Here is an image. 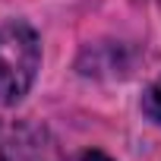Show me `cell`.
Masks as SVG:
<instances>
[{
  "mask_svg": "<svg viewBox=\"0 0 161 161\" xmlns=\"http://www.w3.org/2000/svg\"><path fill=\"white\" fill-rule=\"evenodd\" d=\"M41 66V41L29 22L0 25V104H19Z\"/></svg>",
  "mask_w": 161,
  "mask_h": 161,
  "instance_id": "1",
  "label": "cell"
},
{
  "mask_svg": "<svg viewBox=\"0 0 161 161\" xmlns=\"http://www.w3.org/2000/svg\"><path fill=\"white\" fill-rule=\"evenodd\" d=\"M158 7H161V0H158Z\"/></svg>",
  "mask_w": 161,
  "mask_h": 161,
  "instance_id": "5",
  "label": "cell"
},
{
  "mask_svg": "<svg viewBox=\"0 0 161 161\" xmlns=\"http://www.w3.org/2000/svg\"><path fill=\"white\" fill-rule=\"evenodd\" d=\"M73 161H111V158H108L104 152H79Z\"/></svg>",
  "mask_w": 161,
  "mask_h": 161,
  "instance_id": "3",
  "label": "cell"
},
{
  "mask_svg": "<svg viewBox=\"0 0 161 161\" xmlns=\"http://www.w3.org/2000/svg\"><path fill=\"white\" fill-rule=\"evenodd\" d=\"M142 108H145V114H148L155 123H161V76L148 86V92H145V98H142Z\"/></svg>",
  "mask_w": 161,
  "mask_h": 161,
  "instance_id": "2",
  "label": "cell"
},
{
  "mask_svg": "<svg viewBox=\"0 0 161 161\" xmlns=\"http://www.w3.org/2000/svg\"><path fill=\"white\" fill-rule=\"evenodd\" d=\"M0 161H7V158H3V155H0Z\"/></svg>",
  "mask_w": 161,
  "mask_h": 161,
  "instance_id": "4",
  "label": "cell"
}]
</instances>
